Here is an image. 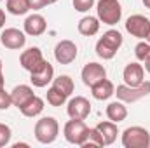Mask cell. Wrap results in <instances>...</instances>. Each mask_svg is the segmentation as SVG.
I'll list each match as a JSON object with an SVG mask.
<instances>
[{
    "label": "cell",
    "instance_id": "obj_38",
    "mask_svg": "<svg viewBox=\"0 0 150 148\" xmlns=\"http://www.w3.org/2000/svg\"><path fill=\"white\" fill-rule=\"evenodd\" d=\"M147 42H149V44H150V33H149V37H147Z\"/></svg>",
    "mask_w": 150,
    "mask_h": 148
},
{
    "label": "cell",
    "instance_id": "obj_3",
    "mask_svg": "<svg viewBox=\"0 0 150 148\" xmlns=\"http://www.w3.org/2000/svg\"><path fill=\"white\" fill-rule=\"evenodd\" d=\"M124 148H150V132L145 127L131 125L122 132Z\"/></svg>",
    "mask_w": 150,
    "mask_h": 148
},
{
    "label": "cell",
    "instance_id": "obj_17",
    "mask_svg": "<svg viewBox=\"0 0 150 148\" xmlns=\"http://www.w3.org/2000/svg\"><path fill=\"white\" fill-rule=\"evenodd\" d=\"M100 25H101V21H100L98 18H94V16H84V18L79 21L77 30H79V33L84 35V37H93V35H96V33L100 32Z\"/></svg>",
    "mask_w": 150,
    "mask_h": 148
},
{
    "label": "cell",
    "instance_id": "obj_35",
    "mask_svg": "<svg viewBox=\"0 0 150 148\" xmlns=\"http://www.w3.org/2000/svg\"><path fill=\"white\" fill-rule=\"evenodd\" d=\"M142 2H143V5H145L147 9H150V0H142Z\"/></svg>",
    "mask_w": 150,
    "mask_h": 148
},
{
    "label": "cell",
    "instance_id": "obj_32",
    "mask_svg": "<svg viewBox=\"0 0 150 148\" xmlns=\"http://www.w3.org/2000/svg\"><path fill=\"white\" fill-rule=\"evenodd\" d=\"M4 25H5V12L0 9V30L4 28Z\"/></svg>",
    "mask_w": 150,
    "mask_h": 148
},
{
    "label": "cell",
    "instance_id": "obj_29",
    "mask_svg": "<svg viewBox=\"0 0 150 148\" xmlns=\"http://www.w3.org/2000/svg\"><path fill=\"white\" fill-rule=\"evenodd\" d=\"M74 2V9L77 12H87L89 9H93L96 0H72Z\"/></svg>",
    "mask_w": 150,
    "mask_h": 148
},
{
    "label": "cell",
    "instance_id": "obj_16",
    "mask_svg": "<svg viewBox=\"0 0 150 148\" xmlns=\"http://www.w3.org/2000/svg\"><path fill=\"white\" fill-rule=\"evenodd\" d=\"M33 89L26 84H21V85H16L12 91H11V99H12V105L14 106H23L26 101H30L33 98Z\"/></svg>",
    "mask_w": 150,
    "mask_h": 148
},
{
    "label": "cell",
    "instance_id": "obj_30",
    "mask_svg": "<svg viewBox=\"0 0 150 148\" xmlns=\"http://www.w3.org/2000/svg\"><path fill=\"white\" fill-rule=\"evenodd\" d=\"M11 105H12L11 92H7L5 89H0V110H7Z\"/></svg>",
    "mask_w": 150,
    "mask_h": 148
},
{
    "label": "cell",
    "instance_id": "obj_25",
    "mask_svg": "<svg viewBox=\"0 0 150 148\" xmlns=\"http://www.w3.org/2000/svg\"><path fill=\"white\" fill-rule=\"evenodd\" d=\"M103 42H107L110 47H113L115 51H119L120 49V45H122V35H120V32H117V30H108V32H105L103 33V37H101Z\"/></svg>",
    "mask_w": 150,
    "mask_h": 148
},
{
    "label": "cell",
    "instance_id": "obj_2",
    "mask_svg": "<svg viewBox=\"0 0 150 148\" xmlns=\"http://www.w3.org/2000/svg\"><path fill=\"white\" fill-rule=\"evenodd\" d=\"M96 12H98V19L103 25L113 26L122 18V5L119 0H100L96 4Z\"/></svg>",
    "mask_w": 150,
    "mask_h": 148
},
{
    "label": "cell",
    "instance_id": "obj_31",
    "mask_svg": "<svg viewBox=\"0 0 150 148\" xmlns=\"http://www.w3.org/2000/svg\"><path fill=\"white\" fill-rule=\"evenodd\" d=\"M28 5H30V9L38 11V9H42V7L47 5V0H28Z\"/></svg>",
    "mask_w": 150,
    "mask_h": 148
},
{
    "label": "cell",
    "instance_id": "obj_6",
    "mask_svg": "<svg viewBox=\"0 0 150 148\" xmlns=\"http://www.w3.org/2000/svg\"><path fill=\"white\" fill-rule=\"evenodd\" d=\"M126 30L136 38H147L150 33V19L142 14H133L126 19Z\"/></svg>",
    "mask_w": 150,
    "mask_h": 148
},
{
    "label": "cell",
    "instance_id": "obj_37",
    "mask_svg": "<svg viewBox=\"0 0 150 148\" xmlns=\"http://www.w3.org/2000/svg\"><path fill=\"white\" fill-rule=\"evenodd\" d=\"M4 72V63H2V59H0V73Z\"/></svg>",
    "mask_w": 150,
    "mask_h": 148
},
{
    "label": "cell",
    "instance_id": "obj_21",
    "mask_svg": "<svg viewBox=\"0 0 150 148\" xmlns=\"http://www.w3.org/2000/svg\"><path fill=\"white\" fill-rule=\"evenodd\" d=\"M52 87H56L59 92H63L67 98L74 92V80L68 77V75H59L56 78H52Z\"/></svg>",
    "mask_w": 150,
    "mask_h": 148
},
{
    "label": "cell",
    "instance_id": "obj_33",
    "mask_svg": "<svg viewBox=\"0 0 150 148\" xmlns=\"http://www.w3.org/2000/svg\"><path fill=\"white\" fill-rule=\"evenodd\" d=\"M4 85H5V77L4 73H0V89H4Z\"/></svg>",
    "mask_w": 150,
    "mask_h": 148
},
{
    "label": "cell",
    "instance_id": "obj_27",
    "mask_svg": "<svg viewBox=\"0 0 150 148\" xmlns=\"http://www.w3.org/2000/svg\"><path fill=\"white\" fill-rule=\"evenodd\" d=\"M134 56H136V59L145 61L150 56V44L149 42H140V44H136V47H134Z\"/></svg>",
    "mask_w": 150,
    "mask_h": 148
},
{
    "label": "cell",
    "instance_id": "obj_23",
    "mask_svg": "<svg viewBox=\"0 0 150 148\" xmlns=\"http://www.w3.org/2000/svg\"><path fill=\"white\" fill-rule=\"evenodd\" d=\"M100 147H105V141H103L100 131L96 127H93V129H89V136L84 141L82 148H100Z\"/></svg>",
    "mask_w": 150,
    "mask_h": 148
},
{
    "label": "cell",
    "instance_id": "obj_8",
    "mask_svg": "<svg viewBox=\"0 0 150 148\" xmlns=\"http://www.w3.org/2000/svg\"><path fill=\"white\" fill-rule=\"evenodd\" d=\"M67 113L70 118H77V120H86L91 113V103L89 99H86L84 96H75L68 101L67 106Z\"/></svg>",
    "mask_w": 150,
    "mask_h": 148
},
{
    "label": "cell",
    "instance_id": "obj_36",
    "mask_svg": "<svg viewBox=\"0 0 150 148\" xmlns=\"http://www.w3.org/2000/svg\"><path fill=\"white\" fill-rule=\"evenodd\" d=\"M58 0H47V5H52V4H56Z\"/></svg>",
    "mask_w": 150,
    "mask_h": 148
},
{
    "label": "cell",
    "instance_id": "obj_24",
    "mask_svg": "<svg viewBox=\"0 0 150 148\" xmlns=\"http://www.w3.org/2000/svg\"><path fill=\"white\" fill-rule=\"evenodd\" d=\"M45 98H47V103H49L51 106H61V105H65V101H67V96H65L63 92H59L56 87H49Z\"/></svg>",
    "mask_w": 150,
    "mask_h": 148
},
{
    "label": "cell",
    "instance_id": "obj_4",
    "mask_svg": "<svg viewBox=\"0 0 150 148\" xmlns=\"http://www.w3.org/2000/svg\"><path fill=\"white\" fill-rule=\"evenodd\" d=\"M115 94H117V99L122 103H134V101L150 94V82L145 80L143 84H140L136 87H129L126 84H120L115 87Z\"/></svg>",
    "mask_w": 150,
    "mask_h": 148
},
{
    "label": "cell",
    "instance_id": "obj_18",
    "mask_svg": "<svg viewBox=\"0 0 150 148\" xmlns=\"http://www.w3.org/2000/svg\"><path fill=\"white\" fill-rule=\"evenodd\" d=\"M96 129L100 131L103 141H105V147L107 145H113L115 140H117V134H119V129H117V124L112 120H103L96 125Z\"/></svg>",
    "mask_w": 150,
    "mask_h": 148
},
{
    "label": "cell",
    "instance_id": "obj_13",
    "mask_svg": "<svg viewBox=\"0 0 150 148\" xmlns=\"http://www.w3.org/2000/svg\"><path fill=\"white\" fill-rule=\"evenodd\" d=\"M80 77H82V82L91 87L93 84L100 82L101 78H107V70H105V66L100 65V63H87V65L82 68Z\"/></svg>",
    "mask_w": 150,
    "mask_h": 148
},
{
    "label": "cell",
    "instance_id": "obj_11",
    "mask_svg": "<svg viewBox=\"0 0 150 148\" xmlns=\"http://www.w3.org/2000/svg\"><path fill=\"white\" fill-rule=\"evenodd\" d=\"M122 80L129 87H136V85L143 84L145 82V68L140 63H129V65H126V68L122 72Z\"/></svg>",
    "mask_w": 150,
    "mask_h": 148
},
{
    "label": "cell",
    "instance_id": "obj_10",
    "mask_svg": "<svg viewBox=\"0 0 150 148\" xmlns=\"http://www.w3.org/2000/svg\"><path fill=\"white\" fill-rule=\"evenodd\" d=\"M44 61H45V59H44V54H42V51H40L38 47H30V49L23 51L21 56H19V65H21L26 72H30V73H32L33 70H37Z\"/></svg>",
    "mask_w": 150,
    "mask_h": 148
},
{
    "label": "cell",
    "instance_id": "obj_34",
    "mask_svg": "<svg viewBox=\"0 0 150 148\" xmlns=\"http://www.w3.org/2000/svg\"><path fill=\"white\" fill-rule=\"evenodd\" d=\"M145 70H147V72L150 73V56L147 58V59H145Z\"/></svg>",
    "mask_w": 150,
    "mask_h": 148
},
{
    "label": "cell",
    "instance_id": "obj_12",
    "mask_svg": "<svg viewBox=\"0 0 150 148\" xmlns=\"http://www.w3.org/2000/svg\"><path fill=\"white\" fill-rule=\"evenodd\" d=\"M54 78V68L49 61H44L37 70H33L30 73V80L35 87H45L47 84H51Z\"/></svg>",
    "mask_w": 150,
    "mask_h": 148
},
{
    "label": "cell",
    "instance_id": "obj_9",
    "mask_svg": "<svg viewBox=\"0 0 150 148\" xmlns=\"http://www.w3.org/2000/svg\"><path fill=\"white\" fill-rule=\"evenodd\" d=\"M0 42L4 47L7 49H12V51H18V49H23L25 44H26V37L21 30L18 28H5L2 33H0Z\"/></svg>",
    "mask_w": 150,
    "mask_h": 148
},
{
    "label": "cell",
    "instance_id": "obj_39",
    "mask_svg": "<svg viewBox=\"0 0 150 148\" xmlns=\"http://www.w3.org/2000/svg\"><path fill=\"white\" fill-rule=\"evenodd\" d=\"M0 2H2V0H0Z\"/></svg>",
    "mask_w": 150,
    "mask_h": 148
},
{
    "label": "cell",
    "instance_id": "obj_14",
    "mask_svg": "<svg viewBox=\"0 0 150 148\" xmlns=\"http://www.w3.org/2000/svg\"><path fill=\"white\" fill-rule=\"evenodd\" d=\"M23 26H25V33H26V35H30V37H38V35H42V33L45 32L47 21H45V18L40 16V14H30V16L25 19Z\"/></svg>",
    "mask_w": 150,
    "mask_h": 148
},
{
    "label": "cell",
    "instance_id": "obj_5",
    "mask_svg": "<svg viewBox=\"0 0 150 148\" xmlns=\"http://www.w3.org/2000/svg\"><path fill=\"white\" fill-rule=\"evenodd\" d=\"M63 134H65V140L72 145H77V147H82L84 141L87 140L89 136V127L86 125L84 120H77V118H72L65 124V129H63Z\"/></svg>",
    "mask_w": 150,
    "mask_h": 148
},
{
    "label": "cell",
    "instance_id": "obj_19",
    "mask_svg": "<svg viewBox=\"0 0 150 148\" xmlns=\"http://www.w3.org/2000/svg\"><path fill=\"white\" fill-rule=\"evenodd\" d=\"M19 111H21L25 117L33 118V117H37V115H40V113L44 111V99L38 98V96H33L30 101H26L23 106H19Z\"/></svg>",
    "mask_w": 150,
    "mask_h": 148
},
{
    "label": "cell",
    "instance_id": "obj_1",
    "mask_svg": "<svg viewBox=\"0 0 150 148\" xmlns=\"http://www.w3.org/2000/svg\"><path fill=\"white\" fill-rule=\"evenodd\" d=\"M35 138L38 143L42 145H51L56 141L58 134H59V124L54 117H42L35 124Z\"/></svg>",
    "mask_w": 150,
    "mask_h": 148
},
{
    "label": "cell",
    "instance_id": "obj_20",
    "mask_svg": "<svg viewBox=\"0 0 150 148\" xmlns=\"http://www.w3.org/2000/svg\"><path fill=\"white\" fill-rule=\"evenodd\" d=\"M107 117H108V120L119 124V122L126 120V117H127V108L124 106L122 101H112V103L107 106Z\"/></svg>",
    "mask_w": 150,
    "mask_h": 148
},
{
    "label": "cell",
    "instance_id": "obj_22",
    "mask_svg": "<svg viewBox=\"0 0 150 148\" xmlns=\"http://www.w3.org/2000/svg\"><path fill=\"white\" fill-rule=\"evenodd\" d=\"M7 11L14 16H23L30 11L28 0H7Z\"/></svg>",
    "mask_w": 150,
    "mask_h": 148
},
{
    "label": "cell",
    "instance_id": "obj_7",
    "mask_svg": "<svg viewBox=\"0 0 150 148\" xmlns=\"http://www.w3.org/2000/svg\"><path fill=\"white\" fill-rule=\"evenodd\" d=\"M77 45L72 40H59L54 47V58L59 65H70L77 58Z\"/></svg>",
    "mask_w": 150,
    "mask_h": 148
},
{
    "label": "cell",
    "instance_id": "obj_26",
    "mask_svg": "<svg viewBox=\"0 0 150 148\" xmlns=\"http://www.w3.org/2000/svg\"><path fill=\"white\" fill-rule=\"evenodd\" d=\"M96 54L101 58V59H113L115 58V54H117V51L110 47L107 42H103L101 38L96 42Z\"/></svg>",
    "mask_w": 150,
    "mask_h": 148
},
{
    "label": "cell",
    "instance_id": "obj_15",
    "mask_svg": "<svg viewBox=\"0 0 150 148\" xmlns=\"http://www.w3.org/2000/svg\"><path fill=\"white\" fill-rule=\"evenodd\" d=\"M91 94L98 101L110 99L113 94H115V85H113L108 78H101L100 82H96V84L91 85Z\"/></svg>",
    "mask_w": 150,
    "mask_h": 148
},
{
    "label": "cell",
    "instance_id": "obj_28",
    "mask_svg": "<svg viewBox=\"0 0 150 148\" xmlns=\"http://www.w3.org/2000/svg\"><path fill=\"white\" fill-rule=\"evenodd\" d=\"M11 136H12V131L7 124H0V148L7 147L11 143Z\"/></svg>",
    "mask_w": 150,
    "mask_h": 148
}]
</instances>
